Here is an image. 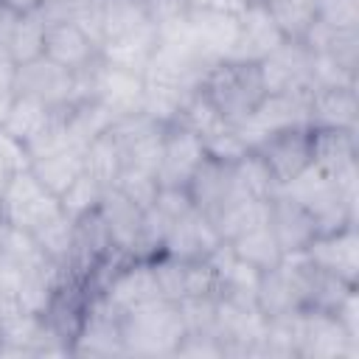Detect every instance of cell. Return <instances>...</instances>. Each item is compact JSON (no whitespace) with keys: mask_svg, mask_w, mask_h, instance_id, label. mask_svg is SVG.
Returning a JSON list of instances; mask_svg holds the SVG:
<instances>
[{"mask_svg":"<svg viewBox=\"0 0 359 359\" xmlns=\"http://www.w3.org/2000/svg\"><path fill=\"white\" fill-rule=\"evenodd\" d=\"M121 337H123V356H140V359L174 356L177 345L185 337V320L180 303L160 297L126 311L121 317Z\"/></svg>","mask_w":359,"mask_h":359,"instance_id":"1","label":"cell"},{"mask_svg":"<svg viewBox=\"0 0 359 359\" xmlns=\"http://www.w3.org/2000/svg\"><path fill=\"white\" fill-rule=\"evenodd\" d=\"M199 87L210 98V104L219 109L222 121L230 123V126H238L241 121H247L266 95L261 65L258 62H244V59L216 62L205 73Z\"/></svg>","mask_w":359,"mask_h":359,"instance_id":"2","label":"cell"},{"mask_svg":"<svg viewBox=\"0 0 359 359\" xmlns=\"http://www.w3.org/2000/svg\"><path fill=\"white\" fill-rule=\"evenodd\" d=\"M292 199H297L317 222V233H334L348 224H356V199L342 194L337 180L317 165L303 168L294 180H289L283 188Z\"/></svg>","mask_w":359,"mask_h":359,"instance_id":"3","label":"cell"},{"mask_svg":"<svg viewBox=\"0 0 359 359\" xmlns=\"http://www.w3.org/2000/svg\"><path fill=\"white\" fill-rule=\"evenodd\" d=\"M62 213L59 196L50 194L34 174L31 168L14 171L3 196H0V222L14 224L20 230L36 233L42 224L56 219Z\"/></svg>","mask_w":359,"mask_h":359,"instance_id":"4","label":"cell"},{"mask_svg":"<svg viewBox=\"0 0 359 359\" xmlns=\"http://www.w3.org/2000/svg\"><path fill=\"white\" fill-rule=\"evenodd\" d=\"M294 348L300 359H356L359 342H353L334 311L297 309L294 311Z\"/></svg>","mask_w":359,"mask_h":359,"instance_id":"5","label":"cell"},{"mask_svg":"<svg viewBox=\"0 0 359 359\" xmlns=\"http://www.w3.org/2000/svg\"><path fill=\"white\" fill-rule=\"evenodd\" d=\"M309 95L306 93H266L255 112L241 121L236 129L250 149H255L266 135L289 129V126H309Z\"/></svg>","mask_w":359,"mask_h":359,"instance_id":"6","label":"cell"},{"mask_svg":"<svg viewBox=\"0 0 359 359\" xmlns=\"http://www.w3.org/2000/svg\"><path fill=\"white\" fill-rule=\"evenodd\" d=\"M98 294L121 314H126L137 306H146L151 300H160V286L154 278L151 258H123L107 275Z\"/></svg>","mask_w":359,"mask_h":359,"instance_id":"7","label":"cell"},{"mask_svg":"<svg viewBox=\"0 0 359 359\" xmlns=\"http://www.w3.org/2000/svg\"><path fill=\"white\" fill-rule=\"evenodd\" d=\"M14 93L31 95V98L59 109L76 98V79H73V70L56 65L48 56H36L31 62L17 65Z\"/></svg>","mask_w":359,"mask_h":359,"instance_id":"8","label":"cell"},{"mask_svg":"<svg viewBox=\"0 0 359 359\" xmlns=\"http://www.w3.org/2000/svg\"><path fill=\"white\" fill-rule=\"evenodd\" d=\"M121 311L112 309L101 294L90 297L84 323L70 345V356H123Z\"/></svg>","mask_w":359,"mask_h":359,"instance_id":"9","label":"cell"},{"mask_svg":"<svg viewBox=\"0 0 359 359\" xmlns=\"http://www.w3.org/2000/svg\"><path fill=\"white\" fill-rule=\"evenodd\" d=\"M255 151L264 157L272 177L283 188L289 180L311 165V126H289L272 132L255 146Z\"/></svg>","mask_w":359,"mask_h":359,"instance_id":"10","label":"cell"},{"mask_svg":"<svg viewBox=\"0 0 359 359\" xmlns=\"http://www.w3.org/2000/svg\"><path fill=\"white\" fill-rule=\"evenodd\" d=\"M188 34L194 48L208 62L230 59L238 39V11L224 8H188Z\"/></svg>","mask_w":359,"mask_h":359,"instance_id":"11","label":"cell"},{"mask_svg":"<svg viewBox=\"0 0 359 359\" xmlns=\"http://www.w3.org/2000/svg\"><path fill=\"white\" fill-rule=\"evenodd\" d=\"M258 65H261L266 93H306V90H311V50L297 39L280 42Z\"/></svg>","mask_w":359,"mask_h":359,"instance_id":"12","label":"cell"},{"mask_svg":"<svg viewBox=\"0 0 359 359\" xmlns=\"http://www.w3.org/2000/svg\"><path fill=\"white\" fill-rule=\"evenodd\" d=\"M205 160V146L202 137L180 123H165L163 129V151H160V165H157V182L160 185H174L185 188L196 165Z\"/></svg>","mask_w":359,"mask_h":359,"instance_id":"13","label":"cell"},{"mask_svg":"<svg viewBox=\"0 0 359 359\" xmlns=\"http://www.w3.org/2000/svg\"><path fill=\"white\" fill-rule=\"evenodd\" d=\"M306 258L323 269L331 272L348 283H359V236L356 224H348L334 233H317L311 244L303 250Z\"/></svg>","mask_w":359,"mask_h":359,"instance_id":"14","label":"cell"},{"mask_svg":"<svg viewBox=\"0 0 359 359\" xmlns=\"http://www.w3.org/2000/svg\"><path fill=\"white\" fill-rule=\"evenodd\" d=\"M286 36L280 34L278 22L272 20L269 8L264 0L244 3L238 11V39L230 53V59H244V62H261L269 56Z\"/></svg>","mask_w":359,"mask_h":359,"instance_id":"15","label":"cell"},{"mask_svg":"<svg viewBox=\"0 0 359 359\" xmlns=\"http://www.w3.org/2000/svg\"><path fill=\"white\" fill-rule=\"evenodd\" d=\"M356 157H359L356 129L311 126V165L331 174L334 180H348V177H359Z\"/></svg>","mask_w":359,"mask_h":359,"instance_id":"16","label":"cell"},{"mask_svg":"<svg viewBox=\"0 0 359 359\" xmlns=\"http://www.w3.org/2000/svg\"><path fill=\"white\" fill-rule=\"evenodd\" d=\"M266 224L278 238V247L283 250V255L289 252H303L311 238L317 236V222L314 216L289 194L278 191L269 202H266Z\"/></svg>","mask_w":359,"mask_h":359,"instance_id":"17","label":"cell"},{"mask_svg":"<svg viewBox=\"0 0 359 359\" xmlns=\"http://www.w3.org/2000/svg\"><path fill=\"white\" fill-rule=\"evenodd\" d=\"M143 93H146L143 73H135V70H126V67H115V65L104 62V56H101L93 98H98L112 112V118L143 112Z\"/></svg>","mask_w":359,"mask_h":359,"instance_id":"18","label":"cell"},{"mask_svg":"<svg viewBox=\"0 0 359 359\" xmlns=\"http://www.w3.org/2000/svg\"><path fill=\"white\" fill-rule=\"evenodd\" d=\"M219 244H222V236L216 233L213 222L202 210L191 208L185 216L171 222L163 252L174 258H185V261H205Z\"/></svg>","mask_w":359,"mask_h":359,"instance_id":"19","label":"cell"},{"mask_svg":"<svg viewBox=\"0 0 359 359\" xmlns=\"http://www.w3.org/2000/svg\"><path fill=\"white\" fill-rule=\"evenodd\" d=\"M98 216L107 227L112 250L118 255L132 258L135 255V241H137V233H140V224H143V208H137L126 194H121L115 185H109L101 196Z\"/></svg>","mask_w":359,"mask_h":359,"instance_id":"20","label":"cell"},{"mask_svg":"<svg viewBox=\"0 0 359 359\" xmlns=\"http://www.w3.org/2000/svg\"><path fill=\"white\" fill-rule=\"evenodd\" d=\"M42 56L53 59L56 65H62L67 70H79V67L90 65L93 59H98L101 48L76 22H50V25H45V53Z\"/></svg>","mask_w":359,"mask_h":359,"instance_id":"21","label":"cell"},{"mask_svg":"<svg viewBox=\"0 0 359 359\" xmlns=\"http://www.w3.org/2000/svg\"><path fill=\"white\" fill-rule=\"evenodd\" d=\"M309 126H359V95L356 87H311L309 95Z\"/></svg>","mask_w":359,"mask_h":359,"instance_id":"22","label":"cell"},{"mask_svg":"<svg viewBox=\"0 0 359 359\" xmlns=\"http://www.w3.org/2000/svg\"><path fill=\"white\" fill-rule=\"evenodd\" d=\"M62 129L67 135V143L76 149H84L98 135H104L112 126V112L98 98H76L65 107H59Z\"/></svg>","mask_w":359,"mask_h":359,"instance_id":"23","label":"cell"},{"mask_svg":"<svg viewBox=\"0 0 359 359\" xmlns=\"http://www.w3.org/2000/svg\"><path fill=\"white\" fill-rule=\"evenodd\" d=\"M205 216L213 222V227H216V233L222 236V241H233V238L241 236L244 230H250V227L266 222V202L252 199V196L241 194V191L233 185V191H230L210 213H205Z\"/></svg>","mask_w":359,"mask_h":359,"instance_id":"24","label":"cell"},{"mask_svg":"<svg viewBox=\"0 0 359 359\" xmlns=\"http://www.w3.org/2000/svg\"><path fill=\"white\" fill-rule=\"evenodd\" d=\"M236 185V177H233V165L230 163H222V160H213L205 154V160L196 165V171L191 174L188 180V194H191V202L196 210L202 213H210Z\"/></svg>","mask_w":359,"mask_h":359,"instance_id":"25","label":"cell"},{"mask_svg":"<svg viewBox=\"0 0 359 359\" xmlns=\"http://www.w3.org/2000/svg\"><path fill=\"white\" fill-rule=\"evenodd\" d=\"M154 48H157V28H154V22H146V25L129 31V34L107 39L101 45V56H104V62H109L115 67H126V70L143 73V67L151 59Z\"/></svg>","mask_w":359,"mask_h":359,"instance_id":"26","label":"cell"},{"mask_svg":"<svg viewBox=\"0 0 359 359\" xmlns=\"http://www.w3.org/2000/svg\"><path fill=\"white\" fill-rule=\"evenodd\" d=\"M81 171H84V149L76 146H65L45 157L31 160V174L56 196H62Z\"/></svg>","mask_w":359,"mask_h":359,"instance_id":"27","label":"cell"},{"mask_svg":"<svg viewBox=\"0 0 359 359\" xmlns=\"http://www.w3.org/2000/svg\"><path fill=\"white\" fill-rule=\"evenodd\" d=\"M255 306L258 311L272 320V317H286L292 311L300 309V300H297V292L286 275V269L278 264L272 269H264L258 275V289H255Z\"/></svg>","mask_w":359,"mask_h":359,"instance_id":"28","label":"cell"},{"mask_svg":"<svg viewBox=\"0 0 359 359\" xmlns=\"http://www.w3.org/2000/svg\"><path fill=\"white\" fill-rule=\"evenodd\" d=\"M227 244H230V250H233L236 258H241L244 264L255 266L258 272L278 266L280 258H283V250L278 247V238H275V233L269 230L266 222H261V224L244 230L241 236H236V238L227 241Z\"/></svg>","mask_w":359,"mask_h":359,"instance_id":"29","label":"cell"},{"mask_svg":"<svg viewBox=\"0 0 359 359\" xmlns=\"http://www.w3.org/2000/svg\"><path fill=\"white\" fill-rule=\"evenodd\" d=\"M233 177H236V188L241 194H247L252 199H261V202H269L280 191L278 180L272 177L269 165L264 163V157L255 149L247 151L238 163H233Z\"/></svg>","mask_w":359,"mask_h":359,"instance_id":"30","label":"cell"},{"mask_svg":"<svg viewBox=\"0 0 359 359\" xmlns=\"http://www.w3.org/2000/svg\"><path fill=\"white\" fill-rule=\"evenodd\" d=\"M53 112H56L53 107L42 104L31 95H17L14 93V98L8 104V112H6V121H3V129L8 135L20 137V140H28L53 118Z\"/></svg>","mask_w":359,"mask_h":359,"instance_id":"31","label":"cell"},{"mask_svg":"<svg viewBox=\"0 0 359 359\" xmlns=\"http://www.w3.org/2000/svg\"><path fill=\"white\" fill-rule=\"evenodd\" d=\"M84 171L93 174L107 188L115 185L118 174L123 171V154H121V146L109 129L84 146Z\"/></svg>","mask_w":359,"mask_h":359,"instance_id":"32","label":"cell"},{"mask_svg":"<svg viewBox=\"0 0 359 359\" xmlns=\"http://www.w3.org/2000/svg\"><path fill=\"white\" fill-rule=\"evenodd\" d=\"M6 50L17 65L31 62L45 53V20L39 17V11H31L14 20Z\"/></svg>","mask_w":359,"mask_h":359,"instance_id":"33","label":"cell"},{"mask_svg":"<svg viewBox=\"0 0 359 359\" xmlns=\"http://www.w3.org/2000/svg\"><path fill=\"white\" fill-rule=\"evenodd\" d=\"M171 123H180V126H185V129H191V132H196L202 137V135L219 129L224 121H222L219 109L210 104V98L202 93V87H194L185 95V101H182V107H180V112H177V118Z\"/></svg>","mask_w":359,"mask_h":359,"instance_id":"34","label":"cell"},{"mask_svg":"<svg viewBox=\"0 0 359 359\" xmlns=\"http://www.w3.org/2000/svg\"><path fill=\"white\" fill-rule=\"evenodd\" d=\"M39 250L56 261L59 266H67L70 264V255H73V219L62 210L56 219H50L48 224H42L36 233H34Z\"/></svg>","mask_w":359,"mask_h":359,"instance_id":"35","label":"cell"},{"mask_svg":"<svg viewBox=\"0 0 359 359\" xmlns=\"http://www.w3.org/2000/svg\"><path fill=\"white\" fill-rule=\"evenodd\" d=\"M104 191H107V185H104V182H98L93 174L81 171V174L70 182V188L59 196V205H62V210L76 222L79 216H87V213L98 210Z\"/></svg>","mask_w":359,"mask_h":359,"instance_id":"36","label":"cell"},{"mask_svg":"<svg viewBox=\"0 0 359 359\" xmlns=\"http://www.w3.org/2000/svg\"><path fill=\"white\" fill-rule=\"evenodd\" d=\"M149 17L140 0H104V42L146 25ZM101 42V45H104Z\"/></svg>","mask_w":359,"mask_h":359,"instance_id":"37","label":"cell"},{"mask_svg":"<svg viewBox=\"0 0 359 359\" xmlns=\"http://www.w3.org/2000/svg\"><path fill=\"white\" fill-rule=\"evenodd\" d=\"M191 90H182V87H168V84H154V81H146V93H143V112L160 123H171L185 101Z\"/></svg>","mask_w":359,"mask_h":359,"instance_id":"38","label":"cell"},{"mask_svg":"<svg viewBox=\"0 0 359 359\" xmlns=\"http://www.w3.org/2000/svg\"><path fill=\"white\" fill-rule=\"evenodd\" d=\"M202 146H205V154H208V157L222 160V163H230V165L238 163L247 151H252V149L244 143V137L238 135V129L230 126V123H222L219 129L202 135Z\"/></svg>","mask_w":359,"mask_h":359,"instance_id":"39","label":"cell"},{"mask_svg":"<svg viewBox=\"0 0 359 359\" xmlns=\"http://www.w3.org/2000/svg\"><path fill=\"white\" fill-rule=\"evenodd\" d=\"M115 188L121 194H126L137 208L149 210L154 205V196L160 191V182L151 171H140V168H123L115 180Z\"/></svg>","mask_w":359,"mask_h":359,"instance_id":"40","label":"cell"},{"mask_svg":"<svg viewBox=\"0 0 359 359\" xmlns=\"http://www.w3.org/2000/svg\"><path fill=\"white\" fill-rule=\"evenodd\" d=\"M317 20L331 28H359V0H317Z\"/></svg>","mask_w":359,"mask_h":359,"instance_id":"41","label":"cell"},{"mask_svg":"<svg viewBox=\"0 0 359 359\" xmlns=\"http://www.w3.org/2000/svg\"><path fill=\"white\" fill-rule=\"evenodd\" d=\"M151 208H157L165 219H171V222H177L180 216H185L191 208H194V202H191V194H188V188H174V185H160V191H157V196H154V205Z\"/></svg>","mask_w":359,"mask_h":359,"instance_id":"42","label":"cell"},{"mask_svg":"<svg viewBox=\"0 0 359 359\" xmlns=\"http://www.w3.org/2000/svg\"><path fill=\"white\" fill-rule=\"evenodd\" d=\"M174 356H191V359H224V348L216 337L210 334H185L182 342L177 345Z\"/></svg>","mask_w":359,"mask_h":359,"instance_id":"43","label":"cell"},{"mask_svg":"<svg viewBox=\"0 0 359 359\" xmlns=\"http://www.w3.org/2000/svg\"><path fill=\"white\" fill-rule=\"evenodd\" d=\"M143 11L149 17V22H154V28H163L168 22H177L188 14V3L185 0H140Z\"/></svg>","mask_w":359,"mask_h":359,"instance_id":"44","label":"cell"},{"mask_svg":"<svg viewBox=\"0 0 359 359\" xmlns=\"http://www.w3.org/2000/svg\"><path fill=\"white\" fill-rule=\"evenodd\" d=\"M0 160L8 165V171H25L31 168V154H28V146L25 140L8 135L3 126H0Z\"/></svg>","mask_w":359,"mask_h":359,"instance_id":"45","label":"cell"},{"mask_svg":"<svg viewBox=\"0 0 359 359\" xmlns=\"http://www.w3.org/2000/svg\"><path fill=\"white\" fill-rule=\"evenodd\" d=\"M28 272H31V266H25V264H20V261H14V258L0 252V294L14 300L17 292L22 289V283H25Z\"/></svg>","mask_w":359,"mask_h":359,"instance_id":"46","label":"cell"},{"mask_svg":"<svg viewBox=\"0 0 359 359\" xmlns=\"http://www.w3.org/2000/svg\"><path fill=\"white\" fill-rule=\"evenodd\" d=\"M334 317L339 320V325L345 328V334L353 342H359V294H356V289L334 309Z\"/></svg>","mask_w":359,"mask_h":359,"instance_id":"47","label":"cell"},{"mask_svg":"<svg viewBox=\"0 0 359 359\" xmlns=\"http://www.w3.org/2000/svg\"><path fill=\"white\" fill-rule=\"evenodd\" d=\"M14 76H17V62L8 56L6 48H0V93H14Z\"/></svg>","mask_w":359,"mask_h":359,"instance_id":"48","label":"cell"},{"mask_svg":"<svg viewBox=\"0 0 359 359\" xmlns=\"http://www.w3.org/2000/svg\"><path fill=\"white\" fill-rule=\"evenodd\" d=\"M188 8H224V11H241V3L236 0H185Z\"/></svg>","mask_w":359,"mask_h":359,"instance_id":"49","label":"cell"},{"mask_svg":"<svg viewBox=\"0 0 359 359\" xmlns=\"http://www.w3.org/2000/svg\"><path fill=\"white\" fill-rule=\"evenodd\" d=\"M0 6H6L11 14L22 17V14H31V11H39L42 0H0Z\"/></svg>","mask_w":359,"mask_h":359,"instance_id":"50","label":"cell"},{"mask_svg":"<svg viewBox=\"0 0 359 359\" xmlns=\"http://www.w3.org/2000/svg\"><path fill=\"white\" fill-rule=\"evenodd\" d=\"M17 14H11L6 6H0V48H6L8 42V34H11V25H14Z\"/></svg>","mask_w":359,"mask_h":359,"instance_id":"51","label":"cell"},{"mask_svg":"<svg viewBox=\"0 0 359 359\" xmlns=\"http://www.w3.org/2000/svg\"><path fill=\"white\" fill-rule=\"evenodd\" d=\"M8 180H11V171H8V165L0 160V196H3V191H6V185H8Z\"/></svg>","mask_w":359,"mask_h":359,"instance_id":"52","label":"cell"},{"mask_svg":"<svg viewBox=\"0 0 359 359\" xmlns=\"http://www.w3.org/2000/svg\"><path fill=\"white\" fill-rule=\"evenodd\" d=\"M236 3H241V6H244V3H252V0H236Z\"/></svg>","mask_w":359,"mask_h":359,"instance_id":"53","label":"cell"}]
</instances>
